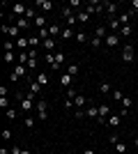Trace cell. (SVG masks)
Instances as JSON below:
<instances>
[{
  "instance_id": "cell-8",
  "label": "cell",
  "mask_w": 138,
  "mask_h": 154,
  "mask_svg": "<svg viewBox=\"0 0 138 154\" xmlns=\"http://www.w3.org/2000/svg\"><path fill=\"white\" fill-rule=\"evenodd\" d=\"M85 117H97V120H99V106H94V103H87Z\"/></svg>"
},
{
  "instance_id": "cell-48",
  "label": "cell",
  "mask_w": 138,
  "mask_h": 154,
  "mask_svg": "<svg viewBox=\"0 0 138 154\" xmlns=\"http://www.w3.org/2000/svg\"><path fill=\"white\" fill-rule=\"evenodd\" d=\"M113 97H115V99H124V94H122V90H115V94H113Z\"/></svg>"
},
{
  "instance_id": "cell-5",
  "label": "cell",
  "mask_w": 138,
  "mask_h": 154,
  "mask_svg": "<svg viewBox=\"0 0 138 154\" xmlns=\"http://www.w3.org/2000/svg\"><path fill=\"white\" fill-rule=\"evenodd\" d=\"M122 60H124V62H133V46L131 44H127L124 48H122Z\"/></svg>"
},
{
  "instance_id": "cell-13",
  "label": "cell",
  "mask_w": 138,
  "mask_h": 154,
  "mask_svg": "<svg viewBox=\"0 0 138 154\" xmlns=\"http://www.w3.org/2000/svg\"><path fill=\"white\" fill-rule=\"evenodd\" d=\"M85 103H87L85 97H83V94H76V99H74V106H76V108H83Z\"/></svg>"
},
{
  "instance_id": "cell-17",
  "label": "cell",
  "mask_w": 138,
  "mask_h": 154,
  "mask_svg": "<svg viewBox=\"0 0 138 154\" xmlns=\"http://www.w3.org/2000/svg\"><path fill=\"white\" fill-rule=\"evenodd\" d=\"M108 28H111L113 32H115V30H120V28H122V23H120V19H118V16H115V19H111V21H108Z\"/></svg>"
},
{
  "instance_id": "cell-29",
  "label": "cell",
  "mask_w": 138,
  "mask_h": 154,
  "mask_svg": "<svg viewBox=\"0 0 138 154\" xmlns=\"http://www.w3.org/2000/svg\"><path fill=\"white\" fill-rule=\"evenodd\" d=\"M120 35H122V37H129V35H131V26H122L120 28Z\"/></svg>"
},
{
  "instance_id": "cell-20",
  "label": "cell",
  "mask_w": 138,
  "mask_h": 154,
  "mask_svg": "<svg viewBox=\"0 0 138 154\" xmlns=\"http://www.w3.org/2000/svg\"><path fill=\"white\" fill-rule=\"evenodd\" d=\"M60 83H62V88H69V85H72V74H62V76H60Z\"/></svg>"
},
{
  "instance_id": "cell-7",
  "label": "cell",
  "mask_w": 138,
  "mask_h": 154,
  "mask_svg": "<svg viewBox=\"0 0 138 154\" xmlns=\"http://www.w3.org/2000/svg\"><path fill=\"white\" fill-rule=\"evenodd\" d=\"M62 62H65V53H62V51H58V53H55V62L51 64V69H53V71H60Z\"/></svg>"
},
{
  "instance_id": "cell-21",
  "label": "cell",
  "mask_w": 138,
  "mask_h": 154,
  "mask_svg": "<svg viewBox=\"0 0 138 154\" xmlns=\"http://www.w3.org/2000/svg\"><path fill=\"white\" fill-rule=\"evenodd\" d=\"M19 62L21 64H28V62H30V53H28V51H21L19 53Z\"/></svg>"
},
{
  "instance_id": "cell-31",
  "label": "cell",
  "mask_w": 138,
  "mask_h": 154,
  "mask_svg": "<svg viewBox=\"0 0 138 154\" xmlns=\"http://www.w3.org/2000/svg\"><path fill=\"white\" fill-rule=\"evenodd\" d=\"M76 42H78V44H85V42H87V35H85V32H78V35H76Z\"/></svg>"
},
{
  "instance_id": "cell-3",
  "label": "cell",
  "mask_w": 138,
  "mask_h": 154,
  "mask_svg": "<svg viewBox=\"0 0 138 154\" xmlns=\"http://www.w3.org/2000/svg\"><path fill=\"white\" fill-rule=\"evenodd\" d=\"M2 32H7V35H9V37H12L14 42H16V39H19L21 28H19V26H2Z\"/></svg>"
},
{
  "instance_id": "cell-32",
  "label": "cell",
  "mask_w": 138,
  "mask_h": 154,
  "mask_svg": "<svg viewBox=\"0 0 138 154\" xmlns=\"http://www.w3.org/2000/svg\"><path fill=\"white\" fill-rule=\"evenodd\" d=\"M53 46H55V42H53V39H46V42H44V48H46L48 53L53 51Z\"/></svg>"
},
{
  "instance_id": "cell-49",
  "label": "cell",
  "mask_w": 138,
  "mask_h": 154,
  "mask_svg": "<svg viewBox=\"0 0 138 154\" xmlns=\"http://www.w3.org/2000/svg\"><path fill=\"white\" fill-rule=\"evenodd\" d=\"M83 154H97V152H94L92 147H85V149H83Z\"/></svg>"
},
{
  "instance_id": "cell-51",
  "label": "cell",
  "mask_w": 138,
  "mask_h": 154,
  "mask_svg": "<svg viewBox=\"0 0 138 154\" xmlns=\"http://www.w3.org/2000/svg\"><path fill=\"white\" fill-rule=\"evenodd\" d=\"M133 9H138V0H133Z\"/></svg>"
},
{
  "instance_id": "cell-40",
  "label": "cell",
  "mask_w": 138,
  "mask_h": 154,
  "mask_svg": "<svg viewBox=\"0 0 138 154\" xmlns=\"http://www.w3.org/2000/svg\"><path fill=\"white\" fill-rule=\"evenodd\" d=\"M44 60H46V62H55V55H53V53H46V55H44Z\"/></svg>"
},
{
  "instance_id": "cell-41",
  "label": "cell",
  "mask_w": 138,
  "mask_h": 154,
  "mask_svg": "<svg viewBox=\"0 0 138 154\" xmlns=\"http://www.w3.org/2000/svg\"><path fill=\"white\" fill-rule=\"evenodd\" d=\"M26 67H28V69H35V67H37V58H30V62H28Z\"/></svg>"
},
{
  "instance_id": "cell-1",
  "label": "cell",
  "mask_w": 138,
  "mask_h": 154,
  "mask_svg": "<svg viewBox=\"0 0 138 154\" xmlns=\"http://www.w3.org/2000/svg\"><path fill=\"white\" fill-rule=\"evenodd\" d=\"M21 99V110H23V113H30V110H32V99L35 97L32 94H28V97H23V94H16Z\"/></svg>"
},
{
  "instance_id": "cell-34",
  "label": "cell",
  "mask_w": 138,
  "mask_h": 154,
  "mask_svg": "<svg viewBox=\"0 0 138 154\" xmlns=\"http://www.w3.org/2000/svg\"><path fill=\"white\" fill-rule=\"evenodd\" d=\"M92 46H94V48L104 46V39H99V37H92Z\"/></svg>"
},
{
  "instance_id": "cell-15",
  "label": "cell",
  "mask_w": 138,
  "mask_h": 154,
  "mask_svg": "<svg viewBox=\"0 0 138 154\" xmlns=\"http://www.w3.org/2000/svg\"><path fill=\"white\" fill-rule=\"evenodd\" d=\"M76 19H78L81 23H87V21H90V14H87L85 9H81V12H76Z\"/></svg>"
},
{
  "instance_id": "cell-50",
  "label": "cell",
  "mask_w": 138,
  "mask_h": 154,
  "mask_svg": "<svg viewBox=\"0 0 138 154\" xmlns=\"http://www.w3.org/2000/svg\"><path fill=\"white\" fill-rule=\"evenodd\" d=\"M21 152H23L21 147H12V154H21Z\"/></svg>"
},
{
  "instance_id": "cell-25",
  "label": "cell",
  "mask_w": 138,
  "mask_h": 154,
  "mask_svg": "<svg viewBox=\"0 0 138 154\" xmlns=\"http://www.w3.org/2000/svg\"><path fill=\"white\" fill-rule=\"evenodd\" d=\"M62 16H65V19H72V16H76V14L72 12V7L67 5V7H62Z\"/></svg>"
},
{
  "instance_id": "cell-30",
  "label": "cell",
  "mask_w": 138,
  "mask_h": 154,
  "mask_svg": "<svg viewBox=\"0 0 138 154\" xmlns=\"http://www.w3.org/2000/svg\"><path fill=\"white\" fill-rule=\"evenodd\" d=\"M115 152L124 154V152H127V145H124V143H120V140H118V143H115Z\"/></svg>"
},
{
  "instance_id": "cell-2",
  "label": "cell",
  "mask_w": 138,
  "mask_h": 154,
  "mask_svg": "<svg viewBox=\"0 0 138 154\" xmlns=\"http://www.w3.org/2000/svg\"><path fill=\"white\" fill-rule=\"evenodd\" d=\"M37 113H39L41 120L48 117V101H46V99H39V101H37Z\"/></svg>"
},
{
  "instance_id": "cell-53",
  "label": "cell",
  "mask_w": 138,
  "mask_h": 154,
  "mask_svg": "<svg viewBox=\"0 0 138 154\" xmlns=\"http://www.w3.org/2000/svg\"><path fill=\"white\" fill-rule=\"evenodd\" d=\"M133 143H136V147H138V136H136V140H133Z\"/></svg>"
},
{
  "instance_id": "cell-37",
  "label": "cell",
  "mask_w": 138,
  "mask_h": 154,
  "mask_svg": "<svg viewBox=\"0 0 138 154\" xmlns=\"http://www.w3.org/2000/svg\"><path fill=\"white\" fill-rule=\"evenodd\" d=\"M7 120H16V110L14 108H7Z\"/></svg>"
},
{
  "instance_id": "cell-18",
  "label": "cell",
  "mask_w": 138,
  "mask_h": 154,
  "mask_svg": "<svg viewBox=\"0 0 138 154\" xmlns=\"http://www.w3.org/2000/svg\"><path fill=\"white\" fill-rule=\"evenodd\" d=\"M94 37H99V39H106V37H108V30H106V26H99L97 32H94Z\"/></svg>"
},
{
  "instance_id": "cell-47",
  "label": "cell",
  "mask_w": 138,
  "mask_h": 154,
  "mask_svg": "<svg viewBox=\"0 0 138 154\" xmlns=\"http://www.w3.org/2000/svg\"><path fill=\"white\" fill-rule=\"evenodd\" d=\"M39 42H41L39 37H30V46H37V44H39Z\"/></svg>"
},
{
  "instance_id": "cell-44",
  "label": "cell",
  "mask_w": 138,
  "mask_h": 154,
  "mask_svg": "<svg viewBox=\"0 0 138 154\" xmlns=\"http://www.w3.org/2000/svg\"><path fill=\"white\" fill-rule=\"evenodd\" d=\"M2 138H5V140H9V138H12V131H9V129H5V131H2Z\"/></svg>"
},
{
  "instance_id": "cell-42",
  "label": "cell",
  "mask_w": 138,
  "mask_h": 154,
  "mask_svg": "<svg viewBox=\"0 0 138 154\" xmlns=\"http://www.w3.org/2000/svg\"><path fill=\"white\" fill-rule=\"evenodd\" d=\"M23 122H26V127H28V129H32V127H35V120H32V117H26Z\"/></svg>"
},
{
  "instance_id": "cell-46",
  "label": "cell",
  "mask_w": 138,
  "mask_h": 154,
  "mask_svg": "<svg viewBox=\"0 0 138 154\" xmlns=\"http://www.w3.org/2000/svg\"><path fill=\"white\" fill-rule=\"evenodd\" d=\"M67 97H69V99H76V92H74L72 88H67Z\"/></svg>"
},
{
  "instance_id": "cell-6",
  "label": "cell",
  "mask_w": 138,
  "mask_h": 154,
  "mask_svg": "<svg viewBox=\"0 0 138 154\" xmlns=\"http://www.w3.org/2000/svg\"><path fill=\"white\" fill-rule=\"evenodd\" d=\"M101 9H106V5H101V2H90V5L85 7V12L90 14V16H92V14H99Z\"/></svg>"
},
{
  "instance_id": "cell-35",
  "label": "cell",
  "mask_w": 138,
  "mask_h": 154,
  "mask_svg": "<svg viewBox=\"0 0 138 154\" xmlns=\"http://www.w3.org/2000/svg\"><path fill=\"white\" fill-rule=\"evenodd\" d=\"M67 74H72V76H76V74H78V64H72V67L67 69Z\"/></svg>"
},
{
  "instance_id": "cell-26",
  "label": "cell",
  "mask_w": 138,
  "mask_h": 154,
  "mask_svg": "<svg viewBox=\"0 0 138 154\" xmlns=\"http://www.w3.org/2000/svg\"><path fill=\"white\" fill-rule=\"evenodd\" d=\"M99 92H101V94H108V92H111V83H106V81H104V83L99 85Z\"/></svg>"
},
{
  "instance_id": "cell-14",
  "label": "cell",
  "mask_w": 138,
  "mask_h": 154,
  "mask_svg": "<svg viewBox=\"0 0 138 154\" xmlns=\"http://www.w3.org/2000/svg\"><path fill=\"white\" fill-rule=\"evenodd\" d=\"M37 7H41L44 12H48V9H53V2L51 0H37Z\"/></svg>"
},
{
  "instance_id": "cell-38",
  "label": "cell",
  "mask_w": 138,
  "mask_h": 154,
  "mask_svg": "<svg viewBox=\"0 0 138 154\" xmlns=\"http://www.w3.org/2000/svg\"><path fill=\"white\" fill-rule=\"evenodd\" d=\"M48 32H51L53 37H55V35H62V32H60V28H58V26H51V28H48Z\"/></svg>"
},
{
  "instance_id": "cell-11",
  "label": "cell",
  "mask_w": 138,
  "mask_h": 154,
  "mask_svg": "<svg viewBox=\"0 0 138 154\" xmlns=\"http://www.w3.org/2000/svg\"><path fill=\"white\" fill-rule=\"evenodd\" d=\"M16 46H19L21 51H26L28 46H30V39H28V37H19V39H16Z\"/></svg>"
},
{
  "instance_id": "cell-39",
  "label": "cell",
  "mask_w": 138,
  "mask_h": 154,
  "mask_svg": "<svg viewBox=\"0 0 138 154\" xmlns=\"http://www.w3.org/2000/svg\"><path fill=\"white\" fill-rule=\"evenodd\" d=\"M129 106H131V99H129V97H124V99H122V108L129 110Z\"/></svg>"
},
{
  "instance_id": "cell-9",
  "label": "cell",
  "mask_w": 138,
  "mask_h": 154,
  "mask_svg": "<svg viewBox=\"0 0 138 154\" xmlns=\"http://www.w3.org/2000/svg\"><path fill=\"white\" fill-rule=\"evenodd\" d=\"M12 12L19 16V19H23L26 16V12H28V7H23V5H12Z\"/></svg>"
},
{
  "instance_id": "cell-24",
  "label": "cell",
  "mask_w": 138,
  "mask_h": 154,
  "mask_svg": "<svg viewBox=\"0 0 138 154\" xmlns=\"http://www.w3.org/2000/svg\"><path fill=\"white\" fill-rule=\"evenodd\" d=\"M37 83H39L41 88H44V85H48V76H46V71H41L39 76H37Z\"/></svg>"
},
{
  "instance_id": "cell-16",
  "label": "cell",
  "mask_w": 138,
  "mask_h": 154,
  "mask_svg": "<svg viewBox=\"0 0 138 154\" xmlns=\"http://www.w3.org/2000/svg\"><path fill=\"white\" fill-rule=\"evenodd\" d=\"M39 92H41V85L39 83H37V81H30V94H39Z\"/></svg>"
},
{
  "instance_id": "cell-54",
  "label": "cell",
  "mask_w": 138,
  "mask_h": 154,
  "mask_svg": "<svg viewBox=\"0 0 138 154\" xmlns=\"http://www.w3.org/2000/svg\"><path fill=\"white\" fill-rule=\"evenodd\" d=\"M133 12H136V16H138V9H133Z\"/></svg>"
},
{
  "instance_id": "cell-4",
  "label": "cell",
  "mask_w": 138,
  "mask_h": 154,
  "mask_svg": "<svg viewBox=\"0 0 138 154\" xmlns=\"http://www.w3.org/2000/svg\"><path fill=\"white\" fill-rule=\"evenodd\" d=\"M118 44H120V37L115 35V32H108V37L104 39V46H111V48H115Z\"/></svg>"
},
{
  "instance_id": "cell-23",
  "label": "cell",
  "mask_w": 138,
  "mask_h": 154,
  "mask_svg": "<svg viewBox=\"0 0 138 154\" xmlns=\"http://www.w3.org/2000/svg\"><path fill=\"white\" fill-rule=\"evenodd\" d=\"M60 37H62V39H72V37H74V30H72L69 26L62 28V35H60Z\"/></svg>"
},
{
  "instance_id": "cell-22",
  "label": "cell",
  "mask_w": 138,
  "mask_h": 154,
  "mask_svg": "<svg viewBox=\"0 0 138 154\" xmlns=\"http://www.w3.org/2000/svg\"><path fill=\"white\" fill-rule=\"evenodd\" d=\"M14 26H19L21 30H26V28H30V21H28L26 16H23V19H19V21H16V23H14Z\"/></svg>"
},
{
  "instance_id": "cell-19",
  "label": "cell",
  "mask_w": 138,
  "mask_h": 154,
  "mask_svg": "<svg viewBox=\"0 0 138 154\" xmlns=\"http://www.w3.org/2000/svg\"><path fill=\"white\" fill-rule=\"evenodd\" d=\"M118 19H120V23H122V26H129V21H131V12H124V14H120Z\"/></svg>"
},
{
  "instance_id": "cell-12",
  "label": "cell",
  "mask_w": 138,
  "mask_h": 154,
  "mask_svg": "<svg viewBox=\"0 0 138 154\" xmlns=\"http://www.w3.org/2000/svg\"><path fill=\"white\" fill-rule=\"evenodd\" d=\"M106 14H108L111 19H115V14H118V7L113 5V2H106Z\"/></svg>"
},
{
  "instance_id": "cell-27",
  "label": "cell",
  "mask_w": 138,
  "mask_h": 154,
  "mask_svg": "<svg viewBox=\"0 0 138 154\" xmlns=\"http://www.w3.org/2000/svg\"><path fill=\"white\" fill-rule=\"evenodd\" d=\"M26 19H28V21H32V23H35L37 14H35V9H32V7H28V12H26Z\"/></svg>"
},
{
  "instance_id": "cell-33",
  "label": "cell",
  "mask_w": 138,
  "mask_h": 154,
  "mask_svg": "<svg viewBox=\"0 0 138 154\" xmlns=\"http://www.w3.org/2000/svg\"><path fill=\"white\" fill-rule=\"evenodd\" d=\"M108 124H111V127H118V124H120V117L118 115H111V117H108Z\"/></svg>"
},
{
  "instance_id": "cell-36",
  "label": "cell",
  "mask_w": 138,
  "mask_h": 154,
  "mask_svg": "<svg viewBox=\"0 0 138 154\" xmlns=\"http://www.w3.org/2000/svg\"><path fill=\"white\" fill-rule=\"evenodd\" d=\"M0 108H2V110L9 108V99H7V97H2V99H0Z\"/></svg>"
},
{
  "instance_id": "cell-43",
  "label": "cell",
  "mask_w": 138,
  "mask_h": 154,
  "mask_svg": "<svg viewBox=\"0 0 138 154\" xmlns=\"http://www.w3.org/2000/svg\"><path fill=\"white\" fill-rule=\"evenodd\" d=\"M5 62H14V53H12V51L5 53Z\"/></svg>"
},
{
  "instance_id": "cell-52",
  "label": "cell",
  "mask_w": 138,
  "mask_h": 154,
  "mask_svg": "<svg viewBox=\"0 0 138 154\" xmlns=\"http://www.w3.org/2000/svg\"><path fill=\"white\" fill-rule=\"evenodd\" d=\"M21 154H32V152H30V149H23V152H21Z\"/></svg>"
},
{
  "instance_id": "cell-45",
  "label": "cell",
  "mask_w": 138,
  "mask_h": 154,
  "mask_svg": "<svg viewBox=\"0 0 138 154\" xmlns=\"http://www.w3.org/2000/svg\"><path fill=\"white\" fill-rule=\"evenodd\" d=\"M69 7H76V9H78L81 2H78V0H69ZM78 12H81V9H78Z\"/></svg>"
},
{
  "instance_id": "cell-10",
  "label": "cell",
  "mask_w": 138,
  "mask_h": 154,
  "mask_svg": "<svg viewBox=\"0 0 138 154\" xmlns=\"http://www.w3.org/2000/svg\"><path fill=\"white\" fill-rule=\"evenodd\" d=\"M26 74H28V67H26V64H16V67H14V76H16V78L26 76Z\"/></svg>"
},
{
  "instance_id": "cell-28",
  "label": "cell",
  "mask_w": 138,
  "mask_h": 154,
  "mask_svg": "<svg viewBox=\"0 0 138 154\" xmlns=\"http://www.w3.org/2000/svg\"><path fill=\"white\" fill-rule=\"evenodd\" d=\"M35 26L39 28V30H44V26H46V19H44V16H37V19H35Z\"/></svg>"
}]
</instances>
